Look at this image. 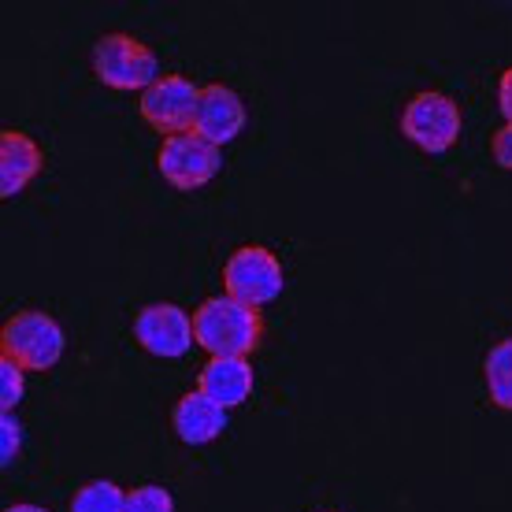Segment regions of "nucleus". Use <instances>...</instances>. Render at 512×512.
I'll return each mask as SVG.
<instances>
[{"mask_svg":"<svg viewBox=\"0 0 512 512\" xmlns=\"http://www.w3.org/2000/svg\"><path fill=\"white\" fill-rule=\"evenodd\" d=\"M193 338L208 357H253L264 338L260 308H249L234 297H205L193 312Z\"/></svg>","mask_w":512,"mask_h":512,"instance_id":"1","label":"nucleus"},{"mask_svg":"<svg viewBox=\"0 0 512 512\" xmlns=\"http://www.w3.org/2000/svg\"><path fill=\"white\" fill-rule=\"evenodd\" d=\"M67 353L64 327L49 312L23 308L0 327V357L23 364L26 372H52Z\"/></svg>","mask_w":512,"mask_h":512,"instance_id":"2","label":"nucleus"},{"mask_svg":"<svg viewBox=\"0 0 512 512\" xmlns=\"http://www.w3.org/2000/svg\"><path fill=\"white\" fill-rule=\"evenodd\" d=\"M401 134L427 156L449 153L461 138V108L442 90L412 93L401 108Z\"/></svg>","mask_w":512,"mask_h":512,"instance_id":"3","label":"nucleus"},{"mask_svg":"<svg viewBox=\"0 0 512 512\" xmlns=\"http://www.w3.org/2000/svg\"><path fill=\"white\" fill-rule=\"evenodd\" d=\"M93 75L101 78L108 90H138L145 93L153 82H160V60L153 49H145L130 34H104L93 45Z\"/></svg>","mask_w":512,"mask_h":512,"instance_id":"4","label":"nucleus"},{"mask_svg":"<svg viewBox=\"0 0 512 512\" xmlns=\"http://www.w3.org/2000/svg\"><path fill=\"white\" fill-rule=\"evenodd\" d=\"M282 264L279 256L264 245H242L234 249L231 260L223 264V290L227 297L242 301L249 308L275 305L282 294Z\"/></svg>","mask_w":512,"mask_h":512,"instance_id":"5","label":"nucleus"},{"mask_svg":"<svg viewBox=\"0 0 512 512\" xmlns=\"http://www.w3.org/2000/svg\"><path fill=\"white\" fill-rule=\"evenodd\" d=\"M223 167V156L212 141H205L201 134H175V138H164L160 153H156V171L160 179L171 186V190L193 193L208 186V182L219 175Z\"/></svg>","mask_w":512,"mask_h":512,"instance_id":"6","label":"nucleus"},{"mask_svg":"<svg viewBox=\"0 0 512 512\" xmlns=\"http://www.w3.org/2000/svg\"><path fill=\"white\" fill-rule=\"evenodd\" d=\"M197 101H201V90L193 86L190 78L164 75L160 82H153L149 90L141 93L138 112H141V119L156 130V134L175 138V134H190L193 130Z\"/></svg>","mask_w":512,"mask_h":512,"instance_id":"7","label":"nucleus"},{"mask_svg":"<svg viewBox=\"0 0 512 512\" xmlns=\"http://www.w3.org/2000/svg\"><path fill=\"white\" fill-rule=\"evenodd\" d=\"M134 342L149 357H160V360L186 357L197 346V338H193V316H186V308L171 305V301L145 305L134 316Z\"/></svg>","mask_w":512,"mask_h":512,"instance_id":"8","label":"nucleus"},{"mask_svg":"<svg viewBox=\"0 0 512 512\" xmlns=\"http://www.w3.org/2000/svg\"><path fill=\"white\" fill-rule=\"evenodd\" d=\"M245 127H249V108H245L242 93L231 90L227 82H212V86L201 90L193 134H201V138L212 141L216 149H223V145H231Z\"/></svg>","mask_w":512,"mask_h":512,"instance_id":"9","label":"nucleus"},{"mask_svg":"<svg viewBox=\"0 0 512 512\" xmlns=\"http://www.w3.org/2000/svg\"><path fill=\"white\" fill-rule=\"evenodd\" d=\"M227 412L223 405H216L212 397H205L201 390L179 397L171 409V427L186 446H208L227 431Z\"/></svg>","mask_w":512,"mask_h":512,"instance_id":"10","label":"nucleus"},{"mask_svg":"<svg viewBox=\"0 0 512 512\" xmlns=\"http://www.w3.org/2000/svg\"><path fill=\"white\" fill-rule=\"evenodd\" d=\"M197 390L223 409L245 405V397L253 394V364L245 357H208V364L197 372Z\"/></svg>","mask_w":512,"mask_h":512,"instance_id":"11","label":"nucleus"},{"mask_svg":"<svg viewBox=\"0 0 512 512\" xmlns=\"http://www.w3.org/2000/svg\"><path fill=\"white\" fill-rule=\"evenodd\" d=\"M45 156H41L38 141H30L19 130H4L0 134V197H19L30 182L41 175Z\"/></svg>","mask_w":512,"mask_h":512,"instance_id":"12","label":"nucleus"},{"mask_svg":"<svg viewBox=\"0 0 512 512\" xmlns=\"http://www.w3.org/2000/svg\"><path fill=\"white\" fill-rule=\"evenodd\" d=\"M483 375H487V394L498 409L512 412V338L498 342V346L487 353V364H483Z\"/></svg>","mask_w":512,"mask_h":512,"instance_id":"13","label":"nucleus"},{"mask_svg":"<svg viewBox=\"0 0 512 512\" xmlns=\"http://www.w3.org/2000/svg\"><path fill=\"white\" fill-rule=\"evenodd\" d=\"M127 509V490L112 479H90L82 483L71 498V512H123Z\"/></svg>","mask_w":512,"mask_h":512,"instance_id":"14","label":"nucleus"},{"mask_svg":"<svg viewBox=\"0 0 512 512\" xmlns=\"http://www.w3.org/2000/svg\"><path fill=\"white\" fill-rule=\"evenodd\" d=\"M123 512H175V501L164 487L141 483V487L127 490V509Z\"/></svg>","mask_w":512,"mask_h":512,"instance_id":"15","label":"nucleus"},{"mask_svg":"<svg viewBox=\"0 0 512 512\" xmlns=\"http://www.w3.org/2000/svg\"><path fill=\"white\" fill-rule=\"evenodd\" d=\"M23 364H15V360L0 357V409L12 412L19 401H23Z\"/></svg>","mask_w":512,"mask_h":512,"instance_id":"16","label":"nucleus"},{"mask_svg":"<svg viewBox=\"0 0 512 512\" xmlns=\"http://www.w3.org/2000/svg\"><path fill=\"white\" fill-rule=\"evenodd\" d=\"M490 153H494L498 167L512 171V123H505V127H501L498 134H494V141H490Z\"/></svg>","mask_w":512,"mask_h":512,"instance_id":"17","label":"nucleus"},{"mask_svg":"<svg viewBox=\"0 0 512 512\" xmlns=\"http://www.w3.org/2000/svg\"><path fill=\"white\" fill-rule=\"evenodd\" d=\"M498 108L505 123H512V67H505L498 78Z\"/></svg>","mask_w":512,"mask_h":512,"instance_id":"18","label":"nucleus"},{"mask_svg":"<svg viewBox=\"0 0 512 512\" xmlns=\"http://www.w3.org/2000/svg\"><path fill=\"white\" fill-rule=\"evenodd\" d=\"M15 446H19V435H15V420H12V412H4V464L15 457Z\"/></svg>","mask_w":512,"mask_h":512,"instance_id":"19","label":"nucleus"},{"mask_svg":"<svg viewBox=\"0 0 512 512\" xmlns=\"http://www.w3.org/2000/svg\"><path fill=\"white\" fill-rule=\"evenodd\" d=\"M4 512H49V509H41V505H30V501H19V505H8Z\"/></svg>","mask_w":512,"mask_h":512,"instance_id":"20","label":"nucleus"}]
</instances>
